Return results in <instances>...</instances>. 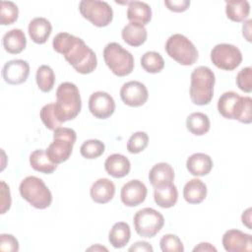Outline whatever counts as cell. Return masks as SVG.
I'll return each instance as SVG.
<instances>
[{"label":"cell","instance_id":"cell-42","mask_svg":"<svg viewBox=\"0 0 252 252\" xmlns=\"http://www.w3.org/2000/svg\"><path fill=\"white\" fill-rule=\"evenodd\" d=\"M129 252L132 251H138V252H153L154 249L152 247V245H150L149 242L147 241H138L136 243H134L129 249Z\"/></svg>","mask_w":252,"mask_h":252},{"label":"cell","instance_id":"cell-20","mask_svg":"<svg viewBox=\"0 0 252 252\" xmlns=\"http://www.w3.org/2000/svg\"><path fill=\"white\" fill-rule=\"evenodd\" d=\"M106 172L115 178H122L126 176L131 169L130 160L123 155L113 154L107 157L104 162Z\"/></svg>","mask_w":252,"mask_h":252},{"label":"cell","instance_id":"cell-34","mask_svg":"<svg viewBox=\"0 0 252 252\" xmlns=\"http://www.w3.org/2000/svg\"><path fill=\"white\" fill-rule=\"evenodd\" d=\"M19 17L18 6L11 1H2L0 4V24L2 26L14 24Z\"/></svg>","mask_w":252,"mask_h":252},{"label":"cell","instance_id":"cell-9","mask_svg":"<svg viewBox=\"0 0 252 252\" xmlns=\"http://www.w3.org/2000/svg\"><path fill=\"white\" fill-rule=\"evenodd\" d=\"M134 227L142 237H154L163 226V216L155 209L144 208L134 216Z\"/></svg>","mask_w":252,"mask_h":252},{"label":"cell","instance_id":"cell-11","mask_svg":"<svg viewBox=\"0 0 252 252\" xmlns=\"http://www.w3.org/2000/svg\"><path fill=\"white\" fill-rule=\"evenodd\" d=\"M211 60L219 69L232 71L241 64L242 54L239 48L233 44L220 43L213 47Z\"/></svg>","mask_w":252,"mask_h":252},{"label":"cell","instance_id":"cell-45","mask_svg":"<svg viewBox=\"0 0 252 252\" xmlns=\"http://www.w3.org/2000/svg\"><path fill=\"white\" fill-rule=\"evenodd\" d=\"M251 20H247L246 22H244L243 27H242V31H243V36L248 40L251 41Z\"/></svg>","mask_w":252,"mask_h":252},{"label":"cell","instance_id":"cell-12","mask_svg":"<svg viewBox=\"0 0 252 252\" xmlns=\"http://www.w3.org/2000/svg\"><path fill=\"white\" fill-rule=\"evenodd\" d=\"M120 97L126 105L138 107L147 102L149 93L143 83L138 81H130L123 84L121 87Z\"/></svg>","mask_w":252,"mask_h":252},{"label":"cell","instance_id":"cell-24","mask_svg":"<svg viewBox=\"0 0 252 252\" xmlns=\"http://www.w3.org/2000/svg\"><path fill=\"white\" fill-rule=\"evenodd\" d=\"M27 45L25 32L20 29H13L7 32L3 36V47L11 54L21 53Z\"/></svg>","mask_w":252,"mask_h":252},{"label":"cell","instance_id":"cell-3","mask_svg":"<svg viewBox=\"0 0 252 252\" xmlns=\"http://www.w3.org/2000/svg\"><path fill=\"white\" fill-rule=\"evenodd\" d=\"M218 110L226 119L238 120L249 124L252 121V99L229 91L223 93L218 100Z\"/></svg>","mask_w":252,"mask_h":252},{"label":"cell","instance_id":"cell-46","mask_svg":"<svg viewBox=\"0 0 252 252\" xmlns=\"http://www.w3.org/2000/svg\"><path fill=\"white\" fill-rule=\"evenodd\" d=\"M88 250L89 251H91V250H105V251H107V249L105 248V247H102V246H100V245H98V244H96L95 246H92V247H90V248H88Z\"/></svg>","mask_w":252,"mask_h":252},{"label":"cell","instance_id":"cell-33","mask_svg":"<svg viewBox=\"0 0 252 252\" xmlns=\"http://www.w3.org/2000/svg\"><path fill=\"white\" fill-rule=\"evenodd\" d=\"M105 150L104 144L96 139H92L85 141L83 145L81 146L80 153L82 157L89 158V159H94L99 158Z\"/></svg>","mask_w":252,"mask_h":252},{"label":"cell","instance_id":"cell-39","mask_svg":"<svg viewBox=\"0 0 252 252\" xmlns=\"http://www.w3.org/2000/svg\"><path fill=\"white\" fill-rule=\"evenodd\" d=\"M0 250L7 252L19 251V242L12 234L2 233L0 235Z\"/></svg>","mask_w":252,"mask_h":252},{"label":"cell","instance_id":"cell-26","mask_svg":"<svg viewBox=\"0 0 252 252\" xmlns=\"http://www.w3.org/2000/svg\"><path fill=\"white\" fill-rule=\"evenodd\" d=\"M30 164L34 170L44 174H50L57 168V164L51 161L46 151L41 149L35 150L31 154Z\"/></svg>","mask_w":252,"mask_h":252},{"label":"cell","instance_id":"cell-40","mask_svg":"<svg viewBox=\"0 0 252 252\" xmlns=\"http://www.w3.org/2000/svg\"><path fill=\"white\" fill-rule=\"evenodd\" d=\"M12 199L9 186L4 182L1 181V214H5L11 207Z\"/></svg>","mask_w":252,"mask_h":252},{"label":"cell","instance_id":"cell-18","mask_svg":"<svg viewBox=\"0 0 252 252\" xmlns=\"http://www.w3.org/2000/svg\"><path fill=\"white\" fill-rule=\"evenodd\" d=\"M115 194L114 183L107 178H99L94 181L90 189V195L94 202L106 204L111 201Z\"/></svg>","mask_w":252,"mask_h":252},{"label":"cell","instance_id":"cell-23","mask_svg":"<svg viewBox=\"0 0 252 252\" xmlns=\"http://www.w3.org/2000/svg\"><path fill=\"white\" fill-rule=\"evenodd\" d=\"M127 19L132 23L146 26L152 19V9L145 2L130 1L128 2Z\"/></svg>","mask_w":252,"mask_h":252},{"label":"cell","instance_id":"cell-30","mask_svg":"<svg viewBox=\"0 0 252 252\" xmlns=\"http://www.w3.org/2000/svg\"><path fill=\"white\" fill-rule=\"evenodd\" d=\"M186 127L192 134L202 136L210 130L211 123L207 114L202 112H194L187 117Z\"/></svg>","mask_w":252,"mask_h":252},{"label":"cell","instance_id":"cell-44","mask_svg":"<svg viewBox=\"0 0 252 252\" xmlns=\"http://www.w3.org/2000/svg\"><path fill=\"white\" fill-rule=\"evenodd\" d=\"M241 220H242V223L244 225H246L247 228L252 229V226H251V208H248L245 212H243V214L241 216Z\"/></svg>","mask_w":252,"mask_h":252},{"label":"cell","instance_id":"cell-27","mask_svg":"<svg viewBox=\"0 0 252 252\" xmlns=\"http://www.w3.org/2000/svg\"><path fill=\"white\" fill-rule=\"evenodd\" d=\"M250 13V5L246 0H230L225 2V14L232 22H244Z\"/></svg>","mask_w":252,"mask_h":252},{"label":"cell","instance_id":"cell-15","mask_svg":"<svg viewBox=\"0 0 252 252\" xmlns=\"http://www.w3.org/2000/svg\"><path fill=\"white\" fill-rule=\"evenodd\" d=\"M30 74V65L22 59H14L5 63L2 69V76L10 85H20L27 81Z\"/></svg>","mask_w":252,"mask_h":252},{"label":"cell","instance_id":"cell-17","mask_svg":"<svg viewBox=\"0 0 252 252\" xmlns=\"http://www.w3.org/2000/svg\"><path fill=\"white\" fill-rule=\"evenodd\" d=\"M149 180L154 188L168 186L173 183L174 170L172 166L166 162L157 163L150 170Z\"/></svg>","mask_w":252,"mask_h":252},{"label":"cell","instance_id":"cell-1","mask_svg":"<svg viewBox=\"0 0 252 252\" xmlns=\"http://www.w3.org/2000/svg\"><path fill=\"white\" fill-rule=\"evenodd\" d=\"M52 46L80 74H90L97 66L95 53L78 36L68 32H59L54 36Z\"/></svg>","mask_w":252,"mask_h":252},{"label":"cell","instance_id":"cell-2","mask_svg":"<svg viewBox=\"0 0 252 252\" xmlns=\"http://www.w3.org/2000/svg\"><path fill=\"white\" fill-rule=\"evenodd\" d=\"M55 113L60 122L73 120L82 108V99L78 87L71 82L61 83L56 90Z\"/></svg>","mask_w":252,"mask_h":252},{"label":"cell","instance_id":"cell-28","mask_svg":"<svg viewBox=\"0 0 252 252\" xmlns=\"http://www.w3.org/2000/svg\"><path fill=\"white\" fill-rule=\"evenodd\" d=\"M154 199L158 206L163 209L173 207L178 199V192L176 186L172 183L168 186L155 188Z\"/></svg>","mask_w":252,"mask_h":252},{"label":"cell","instance_id":"cell-10","mask_svg":"<svg viewBox=\"0 0 252 252\" xmlns=\"http://www.w3.org/2000/svg\"><path fill=\"white\" fill-rule=\"evenodd\" d=\"M79 11L85 19L98 28L108 26L113 19L112 8L104 1L83 0L79 4Z\"/></svg>","mask_w":252,"mask_h":252},{"label":"cell","instance_id":"cell-35","mask_svg":"<svg viewBox=\"0 0 252 252\" xmlns=\"http://www.w3.org/2000/svg\"><path fill=\"white\" fill-rule=\"evenodd\" d=\"M39 116H40V119H41L42 123L49 130H53L54 131L55 129L61 127V125H62V122H60L59 119L56 116L54 103L45 104L40 109Z\"/></svg>","mask_w":252,"mask_h":252},{"label":"cell","instance_id":"cell-19","mask_svg":"<svg viewBox=\"0 0 252 252\" xmlns=\"http://www.w3.org/2000/svg\"><path fill=\"white\" fill-rule=\"evenodd\" d=\"M29 34L32 40L37 44H43L47 41L52 32L50 22L42 17L32 19L29 24Z\"/></svg>","mask_w":252,"mask_h":252},{"label":"cell","instance_id":"cell-7","mask_svg":"<svg viewBox=\"0 0 252 252\" xmlns=\"http://www.w3.org/2000/svg\"><path fill=\"white\" fill-rule=\"evenodd\" d=\"M76 132L68 127H59L54 130L53 142L48 146L46 153L52 162L59 164L66 161L76 143Z\"/></svg>","mask_w":252,"mask_h":252},{"label":"cell","instance_id":"cell-43","mask_svg":"<svg viewBox=\"0 0 252 252\" xmlns=\"http://www.w3.org/2000/svg\"><path fill=\"white\" fill-rule=\"evenodd\" d=\"M197 251H208V252H217V248L214 247L212 244L208 243V242H202L199 243L196 247H194L193 252H197Z\"/></svg>","mask_w":252,"mask_h":252},{"label":"cell","instance_id":"cell-32","mask_svg":"<svg viewBox=\"0 0 252 252\" xmlns=\"http://www.w3.org/2000/svg\"><path fill=\"white\" fill-rule=\"evenodd\" d=\"M142 68L152 74L159 73L164 67V60L162 56L156 51H148L141 57Z\"/></svg>","mask_w":252,"mask_h":252},{"label":"cell","instance_id":"cell-38","mask_svg":"<svg viewBox=\"0 0 252 252\" xmlns=\"http://www.w3.org/2000/svg\"><path fill=\"white\" fill-rule=\"evenodd\" d=\"M236 85L244 93H251L252 91V68H242L236 76Z\"/></svg>","mask_w":252,"mask_h":252},{"label":"cell","instance_id":"cell-41","mask_svg":"<svg viewBox=\"0 0 252 252\" xmlns=\"http://www.w3.org/2000/svg\"><path fill=\"white\" fill-rule=\"evenodd\" d=\"M164 5L168 10L176 13L186 11L190 6V1L188 0H165Z\"/></svg>","mask_w":252,"mask_h":252},{"label":"cell","instance_id":"cell-37","mask_svg":"<svg viewBox=\"0 0 252 252\" xmlns=\"http://www.w3.org/2000/svg\"><path fill=\"white\" fill-rule=\"evenodd\" d=\"M159 246L162 252H183L184 246L180 238L175 234H164L160 241Z\"/></svg>","mask_w":252,"mask_h":252},{"label":"cell","instance_id":"cell-29","mask_svg":"<svg viewBox=\"0 0 252 252\" xmlns=\"http://www.w3.org/2000/svg\"><path fill=\"white\" fill-rule=\"evenodd\" d=\"M130 237V226L124 221H118L114 223L108 234V240L114 248L124 247L129 242Z\"/></svg>","mask_w":252,"mask_h":252},{"label":"cell","instance_id":"cell-4","mask_svg":"<svg viewBox=\"0 0 252 252\" xmlns=\"http://www.w3.org/2000/svg\"><path fill=\"white\" fill-rule=\"evenodd\" d=\"M216 78L214 72L207 66H199L191 73L190 98L194 104L207 105L214 95Z\"/></svg>","mask_w":252,"mask_h":252},{"label":"cell","instance_id":"cell-21","mask_svg":"<svg viewBox=\"0 0 252 252\" xmlns=\"http://www.w3.org/2000/svg\"><path fill=\"white\" fill-rule=\"evenodd\" d=\"M186 167L189 173L194 176H205L212 170L213 160L209 155L196 153L187 158Z\"/></svg>","mask_w":252,"mask_h":252},{"label":"cell","instance_id":"cell-25","mask_svg":"<svg viewBox=\"0 0 252 252\" xmlns=\"http://www.w3.org/2000/svg\"><path fill=\"white\" fill-rule=\"evenodd\" d=\"M206 196L207 186L198 178L189 180L183 188V197L189 204H200L205 200Z\"/></svg>","mask_w":252,"mask_h":252},{"label":"cell","instance_id":"cell-6","mask_svg":"<svg viewBox=\"0 0 252 252\" xmlns=\"http://www.w3.org/2000/svg\"><path fill=\"white\" fill-rule=\"evenodd\" d=\"M103 59L110 71L118 77L127 76L134 69L133 55L117 42L106 44L103 49Z\"/></svg>","mask_w":252,"mask_h":252},{"label":"cell","instance_id":"cell-5","mask_svg":"<svg viewBox=\"0 0 252 252\" xmlns=\"http://www.w3.org/2000/svg\"><path fill=\"white\" fill-rule=\"evenodd\" d=\"M20 194L32 207L38 210L48 208L52 202V194L42 179L28 176L20 183Z\"/></svg>","mask_w":252,"mask_h":252},{"label":"cell","instance_id":"cell-8","mask_svg":"<svg viewBox=\"0 0 252 252\" xmlns=\"http://www.w3.org/2000/svg\"><path fill=\"white\" fill-rule=\"evenodd\" d=\"M165 51L170 58L184 66L193 65L199 55L193 42L181 33H174L168 37Z\"/></svg>","mask_w":252,"mask_h":252},{"label":"cell","instance_id":"cell-13","mask_svg":"<svg viewBox=\"0 0 252 252\" xmlns=\"http://www.w3.org/2000/svg\"><path fill=\"white\" fill-rule=\"evenodd\" d=\"M89 109L95 118L106 119L113 114L115 101L109 94L98 91L91 94L89 98Z\"/></svg>","mask_w":252,"mask_h":252},{"label":"cell","instance_id":"cell-14","mask_svg":"<svg viewBox=\"0 0 252 252\" xmlns=\"http://www.w3.org/2000/svg\"><path fill=\"white\" fill-rule=\"evenodd\" d=\"M222 245L227 252H250L252 235L238 229H229L222 236Z\"/></svg>","mask_w":252,"mask_h":252},{"label":"cell","instance_id":"cell-31","mask_svg":"<svg viewBox=\"0 0 252 252\" xmlns=\"http://www.w3.org/2000/svg\"><path fill=\"white\" fill-rule=\"evenodd\" d=\"M35 81L38 89L43 93H49L55 84V74L48 65H41L36 70Z\"/></svg>","mask_w":252,"mask_h":252},{"label":"cell","instance_id":"cell-22","mask_svg":"<svg viewBox=\"0 0 252 252\" xmlns=\"http://www.w3.org/2000/svg\"><path fill=\"white\" fill-rule=\"evenodd\" d=\"M121 36L127 44L136 47L145 43L148 33L145 26L138 23L130 22L123 28L121 32Z\"/></svg>","mask_w":252,"mask_h":252},{"label":"cell","instance_id":"cell-36","mask_svg":"<svg viewBox=\"0 0 252 252\" xmlns=\"http://www.w3.org/2000/svg\"><path fill=\"white\" fill-rule=\"evenodd\" d=\"M149 144V136L146 132H136L131 135L127 142V151L130 154H139L143 152Z\"/></svg>","mask_w":252,"mask_h":252},{"label":"cell","instance_id":"cell-16","mask_svg":"<svg viewBox=\"0 0 252 252\" xmlns=\"http://www.w3.org/2000/svg\"><path fill=\"white\" fill-rule=\"evenodd\" d=\"M147 193L148 190L146 185L138 179H133L123 185L120 197L125 206L136 207L145 201Z\"/></svg>","mask_w":252,"mask_h":252}]
</instances>
